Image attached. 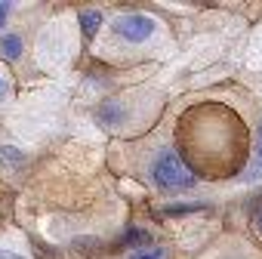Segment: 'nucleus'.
Instances as JSON below:
<instances>
[{
  "label": "nucleus",
  "instance_id": "nucleus-7",
  "mask_svg": "<svg viewBox=\"0 0 262 259\" xmlns=\"http://www.w3.org/2000/svg\"><path fill=\"white\" fill-rule=\"evenodd\" d=\"M164 256H167V253H164L161 247H151V250H136L129 259H164Z\"/></svg>",
  "mask_w": 262,
  "mask_h": 259
},
{
  "label": "nucleus",
  "instance_id": "nucleus-10",
  "mask_svg": "<svg viewBox=\"0 0 262 259\" xmlns=\"http://www.w3.org/2000/svg\"><path fill=\"white\" fill-rule=\"evenodd\" d=\"M7 96H10V83H7V80H4V77H0V102H4V99H7Z\"/></svg>",
  "mask_w": 262,
  "mask_h": 259
},
{
  "label": "nucleus",
  "instance_id": "nucleus-8",
  "mask_svg": "<svg viewBox=\"0 0 262 259\" xmlns=\"http://www.w3.org/2000/svg\"><path fill=\"white\" fill-rule=\"evenodd\" d=\"M145 241H148V234L142 228H129L126 238H123V244H145Z\"/></svg>",
  "mask_w": 262,
  "mask_h": 259
},
{
  "label": "nucleus",
  "instance_id": "nucleus-4",
  "mask_svg": "<svg viewBox=\"0 0 262 259\" xmlns=\"http://www.w3.org/2000/svg\"><path fill=\"white\" fill-rule=\"evenodd\" d=\"M99 25H102V13H96V10H83L80 13V28H83L86 37H93L99 31Z\"/></svg>",
  "mask_w": 262,
  "mask_h": 259
},
{
  "label": "nucleus",
  "instance_id": "nucleus-2",
  "mask_svg": "<svg viewBox=\"0 0 262 259\" xmlns=\"http://www.w3.org/2000/svg\"><path fill=\"white\" fill-rule=\"evenodd\" d=\"M114 31L123 37V40H148L155 34V22L148 16H139V13H129V16H120L114 22Z\"/></svg>",
  "mask_w": 262,
  "mask_h": 259
},
{
  "label": "nucleus",
  "instance_id": "nucleus-6",
  "mask_svg": "<svg viewBox=\"0 0 262 259\" xmlns=\"http://www.w3.org/2000/svg\"><path fill=\"white\" fill-rule=\"evenodd\" d=\"M194 210H204V204H179V207H167L164 213L167 216H185V213H194Z\"/></svg>",
  "mask_w": 262,
  "mask_h": 259
},
{
  "label": "nucleus",
  "instance_id": "nucleus-9",
  "mask_svg": "<svg viewBox=\"0 0 262 259\" xmlns=\"http://www.w3.org/2000/svg\"><path fill=\"white\" fill-rule=\"evenodd\" d=\"M10 13H13V7L10 4H0V28L7 25V19H10Z\"/></svg>",
  "mask_w": 262,
  "mask_h": 259
},
{
  "label": "nucleus",
  "instance_id": "nucleus-3",
  "mask_svg": "<svg viewBox=\"0 0 262 259\" xmlns=\"http://www.w3.org/2000/svg\"><path fill=\"white\" fill-rule=\"evenodd\" d=\"M0 53H4V59H19L22 56V37L19 34L0 37Z\"/></svg>",
  "mask_w": 262,
  "mask_h": 259
},
{
  "label": "nucleus",
  "instance_id": "nucleus-1",
  "mask_svg": "<svg viewBox=\"0 0 262 259\" xmlns=\"http://www.w3.org/2000/svg\"><path fill=\"white\" fill-rule=\"evenodd\" d=\"M155 182L161 185V191H179V188H191L194 185V173L182 164V158L176 152H161L155 158V170H151Z\"/></svg>",
  "mask_w": 262,
  "mask_h": 259
},
{
  "label": "nucleus",
  "instance_id": "nucleus-5",
  "mask_svg": "<svg viewBox=\"0 0 262 259\" xmlns=\"http://www.w3.org/2000/svg\"><path fill=\"white\" fill-rule=\"evenodd\" d=\"M0 161H4L7 167H22L25 155H22L19 148H13V145H4V148H0Z\"/></svg>",
  "mask_w": 262,
  "mask_h": 259
},
{
  "label": "nucleus",
  "instance_id": "nucleus-11",
  "mask_svg": "<svg viewBox=\"0 0 262 259\" xmlns=\"http://www.w3.org/2000/svg\"><path fill=\"white\" fill-rule=\"evenodd\" d=\"M0 259H22V256L13 253V250H0Z\"/></svg>",
  "mask_w": 262,
  "mask_h": 259
},
{
  "label": "nucleus",
  "instance_id": "nucleus-12",
  "mask_svg": "<svg viewBox=\"0 0 262 259\" xmlns=\"http://www.w3.org/2000/svg\"><path fill=\"white\" fill-rule=\"evenodd\" d=\"M256 228H259V231H262V207H259V210H256Z\"/></svg>",
  "mask_w": 262,
  "mask_h": 259
}]
</instances>
